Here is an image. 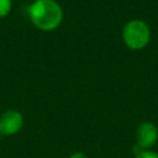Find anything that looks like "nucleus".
Listing matches in <instances>:
<instances>
[{
    "instance_id": "1",
    "label": "nucleus",
    "mask_w": 158,
    "mask_h": 158,
    "mask_svg": "<svg viewBox=\"0 0 158 158\" xmlns=\"http://www.w3.org/2000/svg\"><path fill=\"white\" fill-rule=\"evenodd\" d=\"M28 17L38 30L53 31L63 20V11L56 0H35L28 7Z\"/></svg>"
},
{
    "instance_id": "2",
    "label": "nucleus",
    "mask_w": 158,
    "mask_h": 158,
    "mask_svg": "<svg viewBox=\"0 0 158 158\" xmlns=\"http://www.w3.org/2000/svg\"><path fill=\"white\" fill-rule=\"evenodd\" d=\"M122 38L125 44L131 49L144 48L151 38V30L148 25L141 20L128 21L122 30Z\"/></svg>"
},
{
    "instance_id": "3",
    "label": "nucleus",
    "mask_w": 158,
    "mask_h": 158,
    "mask_svg": "<svg viewBox=\"0 0 158 158\" xmlns=\"http://www.w3.org/2000/svg\"><path fill=\"white\" fill-rule=\"evenodd\" d=\"M23 126V116L17 110H6L0 116V135L12 136Z\"/></svg>"
},
{
    "instance_id": "4",
    "label": "nucleus",
    "mask_w": 158,
    "mask_h": 158,
    "mask_svg": "<svg viewBox=\"0 0 158 158\" xmlns=\"http://www.w3.org/2000/svg\"><path fill=\"white\" fill-rule=\"evenodd\" d=\"M158 139V128L152 122H142L137 128V143L138 152L149 149ZM137 152V153H138Z\"/></svg>"
},
{
    "instance_id": "5",
    "label": "nucleus",
    "mask_w": 158,
    "mask_h": 158,
    "mask_svg": "<svg viewBox=\"0 0 158 158\" xmlns=\"http://www.w3.org/2000/svg\"><path fill=\"white\" fill-rule=\"evenodd\" d=\"M12 7V1L11 0H0V19L6 17Z\"/></svg>"
},
{
    "instance_id": "6",
    "label": "nucleus",
    "mask_w": 158,
    "mask_h": 158,
    "mask_svg": "<svg viewBox=\"0 0 158 158\" xmlns=\"http://www.w3.org/2000/svg\"><path fill=\"white\" fill-rule=\"evenodd\" d=\"M136 158H158V153L152 152L149 149H144V151L138 152L136 154Z\"/></svg>"
},
{
    "instance_id": "7",
    "label": "nucleus",
    "mask_w": 158,
    "mask_h": 158,
    "mask_svg": "<svg viewBox=\"0 0 158 158\" xmlns=\"http://www.w3.org/2000/svg\"><path fill=\"white\" fill-rule=\"evenodd\" d=\"M69 158H86V156L84 153H81V152H74Z\"/></svg>"
}]
</instances>
